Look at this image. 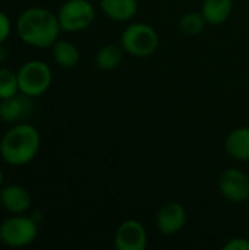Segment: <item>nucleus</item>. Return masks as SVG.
Segmentation results:
<instances>
[{
	"instance_id": "3",
	"label": "nucleus",
	"mask_w": 249,
	"mask_h": 250,
	"mask_svg": "<svg viewBox=\"0 0 249 250\" xmlns=\"http://www.w3.org/2000/svg\"><path fill=\"white\" fill-rule=\"evenodd\" d=\"M158 44L160 37L157 31L144 22L129 23L120 35V45L123 51L134 57H148L154 54Z\"/></svg>"
},
{
	"instance_id": "9",
	"label": "nucleus",
	"mask_w": 249,
	"mask_h": 250,
	"mask_svg": "<svg viewBox=\"0 0 249 250\" xmlns=\"http://www.w3.org/2000/svg\"><path fill=\"white\" fill-rule=\"evenodd\" d=\"M186 221H188L186 208L178 201L166 202L156 215L157 230L163 236H173L179 233L185 227Z\"/></svg>"
},
{
	"instance_id": "1",
	"label": "nucleus",
	"mask_w": 249,
	"mask_h": 250,
	"mask_svg": "<svg viewBox=\"0 0 249 250\" xmlns=\"http://www.w3.org/2000/svg\"><path fill=\"white\" fill-rule=\"evenodd\" d=\"M16 34L22 42L35 48H48L62 31L57 13L44 7H28L16 19Z\"/></svg>"
},
{
	"instance_id": "6",
	"label": "nucleus",
	"mask_w": 249,
	"mask_h": 250,
	"mask_svg": "<svg viewBox=\"0 0 249 250\" xmlns=\"http://www.w3.org/2000/svg\"><path fill=\"white\" fill-rule=\"evenodd\" d=\"M62 31L81 32L90 28L95 19V7L90 0H66L57 10Z\"/></svg>"
},
{
	"instance_id": "21",
	"label": "nucleus",
	"mask_w": 249,
	"mask_h": 250,
	"mask_svg": "<svg viewBox=\"0 0 249 250\" xmlns=\"http://www.w3.org/2000/svg\"><path fill=\"white\" fill-rule=\"evenodd\" d=\"M6 59H7V51H6V48H4L3 45H0V64H1Z\"/></svg>"
},
{
	"instance_id": "14",
	"label": "nucleus",
	"mask_w": 249,
	"mask_h": 250,
	"mask_svg": "<svg viewBox=\"0 0 249 250\" xmlns=\"http://www.w3.org/2000/svg\"><path fill=\"white\" fill-rule=\"evenodd\" d=\"M233 10V0H204L201 13L208 25L225 23Z\"/></svg>"
},
{
	"instance_id": "16",
	"label": "nucleus",
	"mask_w": 249,
	"mask_h": 250,
	"mask_svg": "<svg viewBox=\"0 0 249 250\" xmlns=\"http://www.w3.org/2000/svg\"><path fill=\"white\" fill-rule=\"evenodd\" d=\"M123 48L122 45H116V44H106L103 45L97 54H95V66L101 70H113L116 69L120 63H122V59H123Z\"/></svg>"
},
{
	"instance_id": "12",
	"label": "nucleus",
	"mask_w": 249,
	"mask_h": 250,
	"mask_svg": "<svg viewBox=\"0 0 249 250\" xmlns=\"http://www.w3.org/2000/svg\"><path fill=\"white\" fill-rule=\"evenodd\" d=\"M226 152L236 161H249V127L241 126L229 132L225 139Z\"/></svg>"
},
{
	"instance_id": "20",
	"label": "nucleus",
	"mask_w": 249,
	"mask_h": 250,
	"mask_svg": "<svg viewBox=\"0 0 249 250\" xmlns=\"http://www.w3.org/2000/svg\"><path fill=\"white\" fill-rule=\"evenodd\" d=\"M223 250H249V240L245 237H233L223 245Z\"/></svg>"
},
{
	"instance_id": "4",
	"label": "nucleus",
	"mask_w": 249,
	"mask_h": 250,
	"mask_svg": "<svg viewBox=\"0 0 249 250\" xmlns=\"http://www.w3.org/2000/svg\"><path fill=\"white\" fill-rule=\"evenodd\" d=\"M38 236V223L34 217L25 214L10 215L0 224V242L13 249L32 245Z\"/></svg>"
},
{
	"instance_id": "17",
	"label": "nucleus",
	"mask_w": 249,
	"mask_h": 250,
	"mask_svg": "<svg viewBox=\"0 0 249 250\" xmlns=\"http://www.w3.org/2000/svg\"><path fill=\"white\" fill-rule=\"evenodd\" d=\"M205 25H207V22L201 12H186L179 19V29L182 34H185L188 37L201 34L204 31Z\"/></svg>"
},
{
	"instance_id": "7",
	"label": "nucleus",
	"mask_w": 249,
	"mask_h": 250,
	"mask_svg": "<svg viewBox=\"0 0 249 250\" xmlns=\"http://www.w3.org/2000/svg\"><path fill=\"white\" fill-rule=\"evenodd\" d=\"M217 188L220 195L232 204H242L249 199V177L239 168L225 170L219 177Z\"/></svg>"
},
{
	"instance_id": "8",
	"label": "nucleus",
	"mask_w": 249,
	"mask_h": 250,
	"mask_svg": "<svg viewBox=\"0 0 249 250\" xmlns=\"http://www.w3.org/2000/svg\"><path fill=\"white\" fill-rule=\"evenodd\" d=\"M113 246L116 250H145L148 246V234L142 223L138 220H126L117 227Z\"/></svg>"
},
{
	"instance_id": "5",
	"label": "nucleus",
	"mask_w": 249,
	"mask_h": 250,
	"mask_svg": "<svg viewBox=\"0 0 249 250\" xmlns=\"http://www.w3.org/2000/svg\"><path fill=\"white\" fill-rule=\"evenodd\" d=\"M18 83L19 92L37 98L45 94L53 82V73L47 63L43 60H29L25 62L18 69Z\"/></svg>"
},
{
	"instance_id": "2",
	"label": "nucleus",
	"mask_w": 249,
	"mask_h": 250,
	"mask_svg": "<svg viewBox=\"0 0 249 250\" xmlns=\"http://www.w3.org/2000/svg\"><path fill=\"white\" fill-rule=\"evenodd\" d=\"M41 148V135L31 123H15L0 139V157L13 167H22L34 161Z\"/></svg>"
},
{
	"instance_id": "13",
	"label": "nucleus",
	"mask_w": 249,
	"mask_h": 250,
	"mask_svg": "<svg viewBox=\"0 0 249 250\" xmlns=\"http://www.w3.org/2000/svg\"><path fill=\"white\" fill-rule=\"evenodd\" d=\"M101 12L114 22H129L138 12L136 0H100Z\"/></svg>"
},
{
	"instance_id": "10",
	"label": "nucleus",
	"mask_w": 249,
	"mask_h": 250,
	"mask_svg": "<svg viewBox=\"0 0 249 250\" xmlns=\"http://www.w3.org/2000/svg\"><path fill=\"white\" fill-rule=\"evenodd\" d=\"M32 198L21 185H7L0 189V205L9 214H26L31 209Z\"/></svg>"
},
{
	"instance_id": "15",
	"label": "nucleus",
	"mask_w": 249,
	"mask_h": 250,
	"mask_svg": "<svg viewBox=\"0 0 249 250\" xmlns=\"http://www.w3.org/2000/svg\"><path fill=\"white\" fill-rule=\"evenodd\" d=\"M51 56L57 66L63 69H72L79 63L81 54L78 47L66 40H57L51 45Z\"/></svg>"
},
{
	"instance_id": "11",
	"label": "nucleus",
	"mask_w": 249,
	"mask_h": 250,
	"mask_svg": "<svg viewBox=\"0 0 249 250\" xmlns=\"http://www.w3.org/2000/svg\"><path fill=\"white\" fill-rule=\"evenodd\" d=\"M31 97L18 92L13 97L0 100V120L4 123H19L32 110Z\"/></svg>"
},
{
	"instance_id": "18",
	"label": "nucleus",
	"mask_w": 249,
	"mask_h": 250,
	"mask_svg": "<svg viewBox=\"0 0 249 250\" xmlns=\"http://www.w3.org/2000/svg\"><path fill=\"white\" fill-rule=\"evenodd\" d=\"M19 92L18 73L7 67H0V100L13 97Z\"/></svg>"
},
{
	"instance_id": "19",
	"label": "nucleus",
	"mask_w": 249,
	"mask_h": 250,
	"mask_svg": "<svg viewBox=\"0 0 249 250\" xmlns=\"http://www.w3.org/2000/svg\"><path fill=\"white\" fill-rule=\"evenodd\" d=\"M10 32H12V21L7 16V13L0 10V45H3L7 41Z\"/></svg>"
},
{
	"instance_id": "22",
	"label": "nucleus",
	"mask_w": 249,
	"mask_h": 250,
	"mask_svg": "<svg viewBox=\"0 0 249 250\" xmlns=\"http://www.w3.org/2000/svg\"><path fill=\"white\" fill-rule=\"evenodd\" d=\"M1 185H3V171L0 168V189H1Z\"/></svg>"
}]
</instances>
